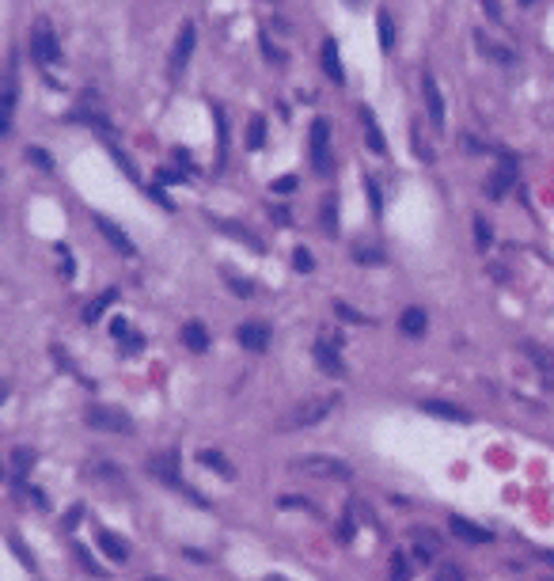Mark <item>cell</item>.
<instances>
[{"label": "cell", "instance_id": "cell-1", "mask_svg": "<svg viewBox=\"0 0 554 581\" xmlns=\"http://www.w3.org/2000/svg\"><path fill=\"white\" fill-rule=\"evenodd\" d=\"M334 407H338L334 391H331V396H312V399L300 403V407L289 410V414L277 422V429H281V433H289V429H308V426H315V422H323Z\"/></svg>", "mask_w": 554, "mask_h": 581}, {"label": "cell", "instance_id": "cell-2", "mask_svg": "<svg viewBox=\"0 0 554 581\" xmlns=\"http://www.w3.org/2000/svg\"><path fill=\"white\" fill-rule=\"evenodd\" d=\"M289 467H293L296 475H308V479H338V483L353 479V467L345 464V460H338V456H319V452L296 456Z\"/></svg>", "mask_w": 554, "mask_h": 581}, {"label": "cell", "instance_id": "cell-3", "mask_svg": "<svg viewBox=\"0 0 554 581\" xmlns=\"http://www.w3.org/2000/svg\"><path fill=\"white\" fill-rule=\"evenodd\" d=\"M148 471H152L159 483H167V486H175V490H183L186 498H194V502L202 505V509H209V498L194 494L190 486H186L183 479H178V452H159V456H152V460H148Z\"/></svg>", "mask_w": 554, "mask_h": 581}, {"label": "cell", "instance_id": "cell-4", "mask_svg": "<svg viewBox=\"0 0 554 581\" xmlns=\"http://www.w3.org/2000/svg\"><path fill=\"white\" fill-rule=\"evenodd\" d=\"M312 167L315 175H334V156H331V122L315 118L312 122Z\"/></svg>", "mask_w": 554, "mask_h": 581}, {"label": "cell", "instance_id": "cell-5", "mask_svg": "<svg viewBox=\"0 0 554 581\" xmlns=\"http://www.w3.org/2000/svg\"><path fill=\"white\" fill-rule=\"evenodd\" d=\"M91 429H99V433H133V418L126 414L121 407H91L88 414H84Z\"/></svg>", "mask_w": 554, "mask_h": 581}, {"label": "cell", "instance_id": "cell-6", "mask_svg": "<svg viewBox=\"0 0 554 581\" xmlns=\"http://www.w3.org/2000/svg\"><path fill=\"white\" fill-rule=\"evenodd\" d=\"M31 50H34V61L42 65V69H50V65L61 61V46H58V34H53V27L39 20L31 27Z\"/></svg>", "mask_w": 554, "mask_h": 581}, {"label": "cell", "instance_id": "cell-7", "mask_svg": "<svg viewBox=\"0 0 554 581\" xmlns=\"http://www.w3.org/2000/svg\"><path fill=\"white\" fill-rule=\"evenodd\" d=\"M513 186H516V160H513L509 152H501V167H497L490 179H486V198L501 202L505 194L513 190Z\"/></svg>", "mask_w": 554, "mask_h": 581}, {"label": "cell", "instance_id": "cell-8", "mask_svg": "<svg viewBox=\"0 0 554 581\" xmlns=\"http://www.w3.org/2000/svg\"><path fill=\"white\" fill-rule=\"evenodd\" d=\"M194 42H198V27L186 20L183 27H178V39H175V50H171V77H178V72H183L186 65H190Z\"/></svg>", "mask_w": 554, "mask_h": 581}, {"label": "cell", "instance_id": "cell-9", "mask_svg": "<svg viewBox=\"0 0 554 581\" xmlns=\"http://www.w3.org/2000/svg\"><path fill=\"white\" fill-rule=\"evenodd\" d=\"M95 228L103 232V240H107L121 259H133V255H137L133 240H129L126 232H121V224H118V221H110V217H103V213H95Z\"/></svg>", "mask_w": 554, "mask_h": 581}, {"label": "cell", "instance_id": "cell-10", "mask_svg": "<svg viewBox=\"0 0 554 581\" xmlns=\"http://www.w3.org/2000/svg\"><path fill=\"white\" fill-rule=\"evenodd\" d=\"M421 99H426V115L429 122H433L437 129H444V96H440V88H437V80H433V72H421Z\"/></svg>", "mask_w": 554, "mask_h": 581}, {"label": "cell", "instance_id": "cell-11", "mask_svg": "<svg viewBox=\"0 0 554 581\" xmlns=\"http://www.w3.org/2000/svg\"><path fill=\"white\" fill-rule=\"evenodd\" d=\"M357 122H361V129H364V145H369L376 156L388 152V141H383V129H380V122H376V110L361 103V107H357Z\"/></svg>", "mask_w": 554, "mask_h": 581}, {"label": "cell", "instance_id": "cell-12", "mask_svg": "<svg viewBox=\"0 0 554 581\" xmlns=\"http://www.w3.org/2000/svg\"><path fill=\"white\" fill-rule=\"evenodd\" d=\"M217 228L224 232L228 240H239L247 251H255V255H266V240H258V236H251V228H243L239 221H224V217H209Z\"/></svg>", "mask_w": 554, "mask_h": 581}, {"label": "cell", "instance_id": "cell-13", "mask_svg": "<svg viewBox=\"0 0 554 581\" xmlns=\"http://www.w3.org/2000/svg\"><path fill=\"white\" fill-rule=\"evenodd\" d=\"M236 339H239L243 350H255V353H262V350L270 346V323H262V320H247V323H239Z\"/></svg>", "mask_w": 554, "mask_h": 581}, {"label": "cell", "instance_id": "cell-14", "mask_svg": "<svg viewBox=\"0 0 554 581\" xmlns=\"http://www.w3.org/2000/svg\"><path fill=\"white\" fill-rule=\"evenodd\" d=\"M319 65H323V72H327L331 84H345V69H342V58H338L334 39H323V46H319Z\"/></svg>", "mask_w": 554, "mask_h": 581}, {"label": "cell", "instance_id": "cell-15", "mask_svg": "<svg viewBox=\"0 0 554 581\" xmlns=\"http://www.w3.org/2000/svg\"><path fill=\"white\" fill-rule=\"evenodd\" d=\"M312 353H315V365L327 372V377H345V361H342V353H338L331 342H323V339H319Z\"/></svg>", "mask_w": 554, "mask_h": 581}, {"label": "cell", "instance_id": "cell-16", "mask_svg": "<svg viewBox=\"0 0 554 581\" xmlns=\"http://www.w3.org/2000/svg\"><path fill=\"white\" fill-rule=\"evenodd\" d=\"M421 410L440 418V422H456V426H467V422H471L467 410H459L456 403H444V399H421Z\"/></svg>", "mask_w": 554, "mask_h": 581}, {"label": "cell", "instance_id": "cell-17", "mask_svg": "<svg viewBox=\"0 0 554 581\" xmlns=\"http://www.w3.org/2000/svg\"><path fill=\"white\" fill-rule=\"evenodd\" d=\"M448 528H452V536H459L463 543H490L494 540L482 524H475V521H467V517H452V521H448Z\"/></svg>", "mask_w": 554, "mask_h": 581}, {"label": "cell", "instance_id": "cell-18", "mask_svg": "<svg viewBox=\"0 0 554 581\" xmlns=\"http://www.w3.org/2000/svg\"><path fill=\"white\" fill-rule=\"evenodd\" d=\"M524 353H528V361H532L535 369L543 372V380H547V388H554V350H547V346H535V342H528V346H524Z\"/></svg>", "mask_w": 554, "mask_h": 581}, {"label": "cell", "instance_id": "cell-19", "mask_svg": "<svg viewBox=\"0 0 554 581\" xmlns=\"http://www.w3.org/2000/svg\"><path fill=\"white\" fill-rule=\"evenodd\" d=\"M319 228L327 240H338V194H327L319 205Z\"/></svg>", "mask_w": 554, "mask_h": 581}, {"label": "cell", "instance_id": "cell-20", "mask_svg": "<svg viewBox=\"0 0 554 581\" xmlns=\"http://www.w3.org/2000/svg\"><path fill=\"white\" fill-rule=\"evenodd\" d=\"M183 342H186V350L202 353V350H209V331L198 320H190V323H183Z\"/></svg>", "mask_w": 554, "mask_h": 581}, {"label": "cell", "instance_id": "cell-21", "mask_svg": "<svg viewBox=\"0 0 554 581\" xmlns=\"http://www.w3.org/2000/svg\"><path fill=\"white\" fill-rule=\"evenodd\" d=\"M198 464H202V467H209V471H217L220 479H236V467L224 460L220 452H213V448H202V452H198Z\"/></svg>", "mask_w": 554, "mask_h": 581}, {"label": "cell", "instance_id": "cell-22", "mask_svg": "<svg viewBox=\"0 0 554 581\" xmlns=\"http://www.w3.org/2000/svg\"><path fill=\"white\" fill-rule=\"evenodd\" d=\"M99 547H103V555L114 559V562H126V559H129V543L118 540L114 532H107V528L99 532Z\"/></svg>", "mask_w": 554, "mask_h": 581}, {"label": "cell", "instance_id": "cell-23", "mask_svg": "<svg viewBox=\"0 0 554 581\" xmlns=\"http://www.w3.org/2000/svg\"><path fill=\"white\" fill-rule=\"evenodd\" d=\"M114 301H118V289H103L95 301L84 308V323H99V320H103V312H107V308L114 304Z\"/></svg>", "mask_w": 554, "mask_h": 581}, {"label": "cell", "instance_id": "cell-24", "mask_svg": "<svg viewBox=\"0 0 554 581\" xmlns=\"http://www.w3.org/2000/svg\"><path fill=\"white\" fill-rule=\"evenodd\" d=\"M399 327H402V334H414V339H418V334H426V312H421V308H407V312H402L399 315Z\"/></svg>", "mask_w": 554, "mask_h": 581}, {"label": "cell", "instance_id": "cell-25", "mask_svg": "<svg viewBox=\"0 0 554 581\" xmlns=\"http://www.w3.org/2000/svg\"><path fill=\"white\" fill-rule=\"evenodd\" d=\"M353 262H361V266H383L388 255H383L380 247H372V243H353Z\"/></svg>", "mask_w": 554, "mask_h": 581}, {"label": "cell", "instance_id": "cell-26", "mask_svg": "<svg viewBox=\"0 0 554 581\" xmlns=\"http://www.w3.org/2000/svg\"><path fill=\"white\" fill-rule=\"evenodd\" d=\"M213 122H217V167H224L228 160V122H224V110H213Z\"/></svg>", "mask_w": 554, "mask_h": 581}, {"label": "cell", "instance_id": "cell-27", "mask_svg": "<svg viewBox=\"0 0 554 581\" xmlns=\"http://www.w3.org/2000/svg\"><path fill=\"white\" fill-rule=\"evenodd\" d=\"M376 34H380L383 53H391V50H395V20H391L388 12H380V15H376Z\"/></svg>", "mask_w": 554, "mask_h": 581}, {"label": "cell", "instance_id": "cell-28", "mask_svg": "<svg viewBox=\"0 0 554 581\" xmlns=\"http://www.w3.org/2000/svg\"><path fill=\"white\" fill-rule=\"evenodd\" d=\"M224 281H228L232 289H236V296H243V301H251V296L258 293V285L251 278H243V274H236V270H224Z\"/></svg>", "mask_w": 554, "mask_h": 581}, {"label": "cell", "instance_id": "cell-29", "mask_svg": "<svg viewBox=\"0 0 554 581\" xmlns=\"http://www.w3.org/2000/svg\"><path fill=\"white\" fill-rule=\"evenodd\" d=\"M262 145H266V122H262V115H255L247 122V148H251V152H258Z\"/></svg>", "mask_w": 554, "mask_h": 581}, {"label": "cell", "instance_id": "cell-30", "mask_svg": "<svg viewBox=\"0 0 554 581\" xmlns=\"http://www.w3.org/2000/svg\"><path fill=\"white\" fill-rule=\"evenodd\" d=\"M418 547H414V559L418 562H426V559H433L437 555V540H433V532H418Z\"/></svg>", "mask_w": 554, "mask_h": 581}, {"label": "cell", "instance_id": "cell-31", "mask_svg": "<svg viewBox=\"0 0 554 581\" xmlns=\"http://www.w3.org/2000/svg\"><path fill=\"white\" fill-rule=\"evenodd\" d=\"M364 194H369V209H372V217H380L383 213V194H380V186L372 175H364Z\"/></svg>", "mask_w": 554, "mask_h": 581}, {"label": "cell", "instance_id": "cell-32", "mask_svg": "<svg viewBox=\"0 0 554 581\" xmlns=\"http://www.w3.org/2000/svg\"><path fill=\"white\" fill-rule=\"evenodd\" d=\"M23 156H27V160H31L34 167H42V171H53V156L46 152V148H34V145H27V148H23Z\"/></svg>", "mask_w": 554, "mask_h": 581}, {"label": "cell", "instance_id": "cell-33", "mask_svg": "<svg viewBox=\"0 0 554 581\" xmlns=\"http://www.w3.org/2000/svg\"><path fill=\"white\" fill-rule=\"evenodd\" d=\"M8 543H12V551H15V555H20V559H23V566H27V570H39V562H34V555H31V551H27V543H23L20 536H15V532H8Z\"/></svg>", "mask_w": 554, "mask_h": 581}, {"label": "cell", "instance_id": "cell-34", "mask_svg": "<svg viewBox=\"0 0 554 581\" xmlns=\"http://www.w3.org/2000/svg\"><path fill=\"white\" fill-rule=\"evenodd\" d=\"M475 243H478V251H490V243H494L490 221H486V217H475Z\"/></svg>", "mask_w": 554, "mask_h": 581}, {"label": "cell", "instance_id": "cell-35", "mask_svg": "<svg viewBox=\"0 0 554 581\" xmlns=\"http://www.w3.org/2000/svg\"><path fill=\"white\" fill-rule=\"evenodd\" d=\"M293 266L300 270V274H312V270H315L312 251H308V247H296V251H293Z\"/></svg>", "mask_w": 554, "mask_h": 581}, {"label": "cell", "instance_id": "cell-36", "mask_svg": "<svg viewBox=\"0 0 554 581\" xmlns=\"http://www.w3.org/2000/svg\"><path fill=\"white\" fill-rule=\"evenodd\" d=\"M258 50L266 53V61H270V65H285V53H281L277 46H274V42L266 39V34H258Z\"/></svg>", "mask_w": 554, "mask_h": 581}, {"label": "cell", "instance_id": "cell-37", "mask_svg": "<svg viewBox=\"0 0 554 581\" xmlns=\"http://www.w3.org/2000/svg\"><path fill=\"white\" fill-rule=\"evenodd\" d=\"M407 577H410L407 555H402V551H395V555H391V581H407Z\"/></svg>", "mask_w": 554, "mask_h": 581}, {"label": "cell", "instance_id": "cell-38", "mask_svg": "<svg viewBox=\"0 0 554 581\" xmlns=\"http://www.w3.org/2000/svg\"><path fill=\"white\" fill-rule=\"evenodd\" d=\"M296 186H300L296 175H281V179L270 183V190H274V194H296Z\"/></svg>", "mask_w": 554, "mask_h": 581}, {"label": "cell", "instance_id": "cell-39", "mask_svg": "<svg viewBox=\"0 0 554 581\" xmlns=\"http://www.w3.org/2000/svg\"><path fill=\"white\" fill-rule=\"evenodd\" d=\"M475 42H478V46H486V58H494V61H513V53H509V50H501V46L486 42L482 34H475Z\"/></svg>", "mask_w": 554, "mask_h": 581}, {"label": "cell", "instance_id": "cell-40", "mask_svg": "<svg viewBox=\"0 0 554 581\" xmlns=\"http://www.w3.org/2000/svg\"><path fill=\"white\" fill-rule=\"evenodd\" d=\"M77 559H80V566L88 570V574H95V577H103V574H107V570H103V566H95V559H91V555H88V547H80V543H77Z\"/></svg>", "mask_w": 554, "mask_h": 581}, {"label": "cell", "instance_id": "cell-41", "mask_svg": "<svg viewBox=\"0 0 554 581\" xmlns=\"http://www.w3.org/2000/svg\"><path fill=\"white\" fill-rule=\"evenodd\" d=\"M334 312H338V320H345V323H369V320H364V315H361V312H357V308H350V304H342V301H338V304H334Z\"/></svg>", "mask_w": 554, "mask_h": 581}, {"label": "cell", "instance_id": "cell-42", "mask_svg": "<svg viewBox=\"0 0 554 581\" xmlns=\"http://www.w3.org/2000/svg\"><path fill=\"white\" fill-rule=\"evenodd\" d=\"M410 148H414V152H418V160H433V152H429V148H426V141H421V133H418V129H410Z\"/></svg>", "mask_w": 554, "mask_h": 581}, {"label": "cell", "instance_id": "cell-43", "mask_svg": "<svg viewBox=\"0 0 554 581\" xmlns=\"http://www.w3.org/2000/svg\"><path fill=\"white\" fill-rule=\"evenodd\" d=\"M84 521V505H72V509L69 513H65V521H61V528L65 532H72V528H77V524Z\"/></svg>", "mask_w": 554, "mask_h": 581}, {"label": "cell", "instance_id": "cell-44", "mask_svg": "<svg viewBox=\"0 0 554 581\" xmlns=\"http://www.w3.org/2000/svg\"><path fill=\"white\" fill-rule=\"evenodd\" d=\"M482 8H486V20H490V23L505 20V15H501V0H482Z\"/></svg>", "mask_w": 554, "mask_h": 581}, {"label": "cell", "instance_id": "cell-45", "mask_svg": "<svg viewBox=\"0 0 554 581\" xmlns=\"http://www.w3.org/2000/svg\"><path fill=\"white\" fill-rule=\"evenodd\" d=\"M53 251L61 255V274H65V278H72V255H69V247H65V243H58Z\"/></svg>", "mask_w": 554, "mask_h": 581}, {"label": "cell", "instance_id": "cell-46", "mask_svg": "<svg viewBox=\"0 0 554 581\" xmlns=\"http://www.w3.org/2000/svg\"><path fill=\"white\" fill-rule=\"evenodd\" d=\"M110 334H114L118 342L129 339V334H133V331H129V320H110Z\"/></svg>", "mask_w": 554, "mask_h": 581}, {"label": "cell", "instance_id": "cell-47", "mask_svg": "<svg viewBox=\"0 0 554 581\" xmlns=\"http://www.w3.org/2000/svg\"><path fill=\"white\" fill-rule=\"evenodd\" d=\"M34 464V452H27V448H23V452H15V475H27V467H31Z\"/></svg>", "mask_w": 554, "mask_h": 581}, {"label": "cell", "instance_id": "cell-48", "mask_svg": "<svg viewBox=\"0 0 554 581\" xmlns=\"http://www.w3.org/2000/svg\"><path fill=\"white\" fill-rule=\"evenodd\" d=\"M137 350H145V339H140V334H129V339H121V353H137Z\"/></svg>", "mask_w": 554, "mask_h": 581}, {"label": "cell", "instance_id": "cell-49", "mask_svg": "<svg viewBox=\"0 0 554 581\" xmlns=\"http://www.w3.org/2000/svg\"><path fill=\"white\" fill-rule=\"evenodd\" d=\"M156 179H159V183H183L186 175H183V171H175V167H159V175H156Z\"/></svg>", "mask_w": 554, "mask_h": 581}, {"label": "cell", "instance_id": "cell-50", "mask_svg": "<svg viewBox=\"0 0 554 581\" xmlns=\"http://www.w3.org/2000/svg\"><path fill=\"white\" fill-rule=\"evenodd\" d=\"M148 194H152V202H156V205H164V209H171V202H167V194L159 190V186H148Z\"/></svg>", "mask_w": 554, "mask_h": 581}, {"label": "cell", "instance_id": "cell-51", "mask_svg": "<svg viewBox=\"0 0 554 581\" xmlns=\"http://www.w3.org/2000/svg\"><path fill=\"white\" fill-rule=\"evenodd\" d=\"M281 509H308V502L304 498H289V494H285V498H281Z\"/></svg>", "mask_w": 554, "mask_h": 581}, {"label": "cell", "instance_id": "cell-52", "mask_svg": "<svg viewBox=\"0 0 554 581\" xmlns=\"http://www.w3.org/2000/svg\"><path fill=\"white\" fill-rule=\"evenodd\" d=\"M437 581H463V577H459V570H456V566H444V570L437 574Z\"/></svg>", "mask_w": 554, "mask_h": 581}, {"label": "cell", "instance_id": "cell-53", "mask_svg": "<svg viewBox=\"0 0 554 581\" xmlns=\"http://www.w3.org/2000/svg\"><path fill=\"white\" fill-rule=\"evenodd\" d=\"M270 213H274V221H277V224H289V221H293V217H289L285 209H281V205H274V209H270Z\"/></svg>", "mask_w": 554, "mask_h": 581}, {"label": "cell", "instance_id": "cell-54", "mask_svg": "<svg viewBox=\"0 0 554 581\" xmlns=\"http://www.w3.org/2000/svg\"><path fill=\"white\" fill-rule=\"evenodd\" d=\"M463 141H467V148H471V152H486L482 141H475V137H463Z\"/></svg>", "mask_w": 554, "mask_h": 581}, {"label": "cell", "instance_id": "cell-55", "mask_svg": "<svg viewBox=\"0 0 554 581\" xmlns=\"http://www.w3.org/2000/svg\"><path fill=\"white\" fill-rule=\"evenodd\" d=\"M262 581H289V577H281V574H266Z\"/></svg>", "mask_w": 554, "mask_h": 581}, {"label": "cell", "instance_id": "cell-56", "mask_svg": "<svg viewBox=\"0 0 554 581\" xmlns=\"http://www.w3.org/2000/svg\"><path fill=\"white\" fill-rule=\"evenodd\" d=\"M516 4H520V8H532V0H516Z\"/></svg>", "mask_w": 554, "mask_h": 581}, {"label": "cell", "instance_id": "cell-57", "mask_svg": "<svg viewBox=\"0 0 554 581\" xmlns=\"http://www.w3.org/2000/svg\"><path fill=\"white\" fill-rule=\"evenodd\" d=\"M345 4H350V8H357V4H361V0H345Z\"/></svg>", "mask_w": 554, "mask_h": 581}, {"label": "cell", "instance_id": "cell-58", "mask_svg": "<svg viewBox=\"0 0 554 581\" xmlns=\"http://www.w3.org/2000/svg\"><path fill=\"white\" fill-rule=\"evenodd\" d=\"M145 581H159V577H145Z\"/></svg>", "mask_w": 554, "mask_h": 581}]
</instances>
